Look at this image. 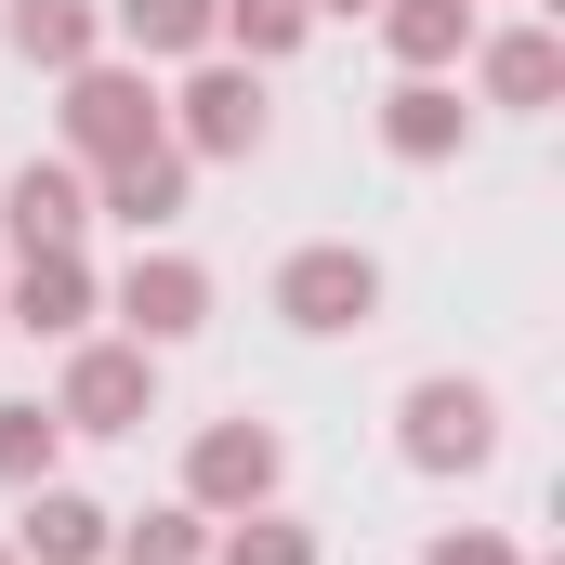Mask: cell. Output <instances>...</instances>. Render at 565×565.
I'll return each mask as SVG.
<instances>
[{"instance_id": "5", "label": "cell", "mask_w": 565, "mask_h": 565, "mask_svg": "<svg viewBox=\"0 0 565 565\" xmlns=\"http://www.w3.org/2000/svg\"><path fill=\"white\" fill-rule=\"evenodd\" d=\"M184 487H198V513H250V500H277V434L264 422H211L184 447Z\"/></svg>"}, {"instance_id": "7", "label": "cell", "mask_w": 565, "mask_h": 565, "mask_svg": "<svg viewBox=\"0 0 565 565\" xmlns=\"http://www.w3.org/2000/svg\"><path fill=\"white\" fill-rule=\"evenodd\" d=\"M171 106H184V158H250L264 145V79L250 66H198Z\"/></svg>"}, {"instance_id": "1", "label": "cell", "mask_w": 565, "mask_h": 565, "mask_svg": "<svg viewBox=\"0 0 565 565\" xmlns=\"http://www.w3.org/2000/svg\"><path fill=\"white\" fill-rule=\"evenodd\" d=\"M277 316H289V329H316V342H342V329L382 316V264H369L355 237H316V250H289V264H277Z\"/></svg>"}, {"instance_id": "22", "label": "cell", "mask_w": 565, "mask_h": 565, "mask_svg": "<svg viewBox=\"0 0 565 565\" xmlns=\"http://www.w3.org/2000/svg\"><path fill=\"white\" fill-rule=\"evenodd\" d=\"M316 13H382V0H316Z\"/></svg>"}, {"instance_id": "21", "label": "cell", "mask_w": 565, "mask_h": 565, "mask_svg": "<svg viewBox=\"0 0 565 565\" xmlns=\"http://www.w3.org/2000/svg\"><path fill=\"white\" fill-rule=\"evenodd\" d=\"M422 565H526V553H513V540H487V526H447Z\"/></svg>"}, {"instance_id": "6", "label": "cell", "mask_w": 565, "mask_h": 565, "mask_svg": "<svg viewBox=\"0 0 565 565\" xmlns=\"http://www.w3.org/2000/svg\"><path fill=\"white\" fill-rule=\"evenodd\" d=\"M0 224H13V250H79L93 184H79L66 158H26V171H0Z\"/></svg>"}, {"instance_id": "20", "label": "cell", "mask_w": 565, "mask_h": 565, "mask_svg": "<svg viewBox=\"0 0 565 565\" xmlns=\"http://www.w3.org/2000/svg\"><path fill=\"white\" fill-rule=\"evenodd\" d=\"M53 408H0V487H53Z\"/></svg>"}, {"instance_id": "12", "label": "cell", "mask_w": 565, "mask_h": 565, "mask_svg": "<svg viewBox=\"0 0 565 565\" xmlns=\"http://www.w3.org/2000/svg\"><path fill=\"white\" fill-rule=\"evenodd\" d=\"M93 211H119V224H171V211H184V145L158 132V145H132V158H106V184H93Z\"/></svg>"}, {"instance_id": "19", "label": "cell", "mask_w": 565, "mask_h": 565, "mask_svg": "<svg viewBox=\"0 0 565 565\" xmlns=\"http://www.w3.org/2000/svg\"><path fill=\"white\" fill-rule=\"evenodd\" d=\"M106 553L119 565H211V526H198V513H132Z\"/></svg>"}, {"instance_id": "16", "label": "cell", "mask_w": 565, "mask_h": 565, "mask_svg": "<svg viewBox=\"0 0 565 565\" xmlns=\"http://www.w3.org/2000/svg\"><path fill=\"white\" fill-rule=\"evenodd\" d=\"M106 26L132 53H211V0H106Z\"/></svg>"}, {"instance_id": "17", "label": "cell", "mask_w": 565, "mask_h": 565, "mask_svg": "<svg viewBox=\"0 0 565 565\" xmlns=\"http://www.w3.org/2000/svg\"><path fill=\"white\" fill-rule=\"evenodd\" d=\"M211 565H316V526H289L277 500H250V513L211 540Z\"/></svg>"}, {"instance_id": "13", "label": "cell", "mask_w": 565, "mask_h": 565, "mask_svg": "<svg viewBox=\"0 0 565 565\" xmlns=\"http://www.w3.org/2000/svg\"><path fill=\"white\" fill-rule=\"evenodd\" d=\"M382 40H395V66H408V79H434V66H460L473 0H382Z\"/></svg>"}, {"instance_id": "18", "label": "cell", "mask_w": 565, "mask_h": 565, "mask_svg": "<svg viewBox=\"0 0 565 565\" xmlns=\"http://www.w3.org/2000/svg\"><path fill=\"white\" fill-rule=\"evenodd\" d=\"M302 26H316V0H211V40H237L250 66H264V53H289Z\"/></svg>"}, {"instance_id": "9", "label": "cell", "mask_w": 565, "mask_h": 565, "mask_svg": "<svg viewBox=\"0 0 565 565\" xmlns=\"http://www.w3.org/2000/svg\"><path fill=\"white\" fill-rule=\"evenodd\" d=\"M119 316H132V342L158 355V342H184V329L211 316V277H198L184 250H132V277H119Z\"/></svg>"}, {"instance_id": "4", "label": "cell", "mask_w": 565, "mask_h": 565, "mask_svg": "<svg viewBox=\"0 0 565 565\" xmlns=\"http://www.w3.org/2000/svg\"><path fill=\"white\" fill-rule=\"evenodd\" d=\"M487 447H500L487 382H408V460H422V473H473Z\"/></svg>"}, {"instance_id": "23", "label": "cell", "mask_w": 565, "mask_h": 565, "mask_svg": "<svg viewBox=\"0 0 565 565\" xmlns=\"http://www.w3.org/2000/svg\"><path fill=\"white\" fill-rule=\"evenodd\" d=\"M0 565H13V553H0Z\"/></svg>"}, {"instance_id": "2", "label": "cell", "mask_w": 565, "mask_h": 565, "mask_svg": "<svg viewBox=\"0 0 565 565\" xmlns=\"http://www.w3.org/2000/svg\"><path fill=\"white\" fill-rule=\"evenodd\" d=\"M66 145L106 171V158H132V145H158V93H145V66H66Z\"/></svg>"}, {"instance_id": "3", "label": "cell", "mask_w": 565, "mask_h": 565, "mask_svg": "<svg viewBox=\"0 0 565 565\" xmlns=\"http://www.w3.org/2000/svg\"><path fill=\"white\" fill-rule=\"evenodd\" d=\"M145 408H158L145 342H79V355H66V395H53L66 434H145Z\"/></svg>"}, {"instance_id": "8", "label": "cell", "mask_w": 565, "mask_h": 565, "mask_svg": "<svg viewBox=\"0 0 565 565\" xmlns=\"http://www.w3.org/2000/svg\"><path fill=\"white\" fill-rule=\"evenodd\" d=\"M93 316V264L79 250H13V289H0V329H40V342H79Z\"/></svg>"}, {"instance_id": "14", "label": "cell", "mask_w": 565, "mask_h": 565, "mask_svg": "<svg viewBox=\"0 0 565 565\" xmlns=\"http://www.w3.org/2000/svg\"><path fill=\"white\" fill-rule=\"evenodd\" d=\"M382 145H395V158H460V93H447V79H395Z\"/></svg>"}, {"instance_id": "11", "label": "cell", "mask_w": 565, "mask_h": 565, "mask_svg": "<svg viewBox=\"0 0 565 565\" xmlns=\"http://www.w3.org/2000/svg\"><path fill=\"white\" fill-rule=\"evenodd\" d=\"M0 26H13V53L53 66V79L106 53V0H0Z\"/></svg>"}, {"instance_id": "10", "label": "cell", "mask_w": 565, "mask_h": 565, "mask_svg": "<svg viewBox=\"0 0 565 565\" xmlns=\"http://www.w3.org/2000/svg\"><path fill=\"white\" fill-rule=\"evenodd\" d=\"M106 540H119V513H93L79 487H26V540H13V565H106Z\"/></svg>"}, {"instance_id": "15", "label": "cell", "mask_w": 565, "mask_h": 565, "mask_svg": "<svg viewBox=\"0 0 565 565\" xmlns=\"http://www.w3.org/2000/svg\"><path fill=\"white\" fill-rule=\"evenodd\" d=\"M487 93H500V106H553V93H565V40H553V26L487 40Z\"/></svg>"}]
</instances>
